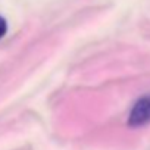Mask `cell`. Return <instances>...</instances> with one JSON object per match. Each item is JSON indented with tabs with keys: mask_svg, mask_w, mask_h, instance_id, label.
I'll use <instances>...</instances> for the list:
<instances>
[{
	"mask_svg": "<svg viewBox=\"0 0 150 150\" xmlns=\"http://www.w3.org/2000/svg\"><path fill=\"white\" fill-rule=\"evenodd\" d=\"M150 124V94L140 97L128 115V127L138 128Z\"/></svg>",
	"mask_w": 150,
	"mask_h": 150,
	"instance_id": "6da1fadb",
	"label": "cell"
},
{
	"mask_svg": "<svg viewBox=\"0 0 150 150\" xmlns=\"http://www.w3.org/2000/svg\"><path fill=\"white\" fill-rule=\"evenodd\" d=\"M6 31H8V22L3 16H0V38L5 37Z\"/></svg>",
	"mask_w": 150,
	"mask_h": 150,
	"instance_id": "7a4b0ae2",
	"label": "cell"
}]
</instances>
